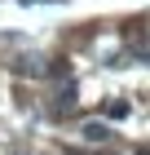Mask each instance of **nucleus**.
<instances>
[{"instance_id": "7ed1b4c3", "label": "nucleus", "mask_w": 150, "mask_h": 155, "mask_svg": "<svg viewBox=\"0 0 150 155\" xmlns=\"http://www.w3.org/2000/svg\"><path fill=\"white\" fill-rule=\"evenodd\" d=\"M71 107H75V84H66V89L58 93V115H66Z\"/></svg>"}, {"instance_id": "39448f33", "label": "nucleus", "mask_w": 150, "mask_h": 155, "mask_svg": "<svg viewBox=\"0 0 150 155\" xmlns=\"http://www.w3.org/2000/svg\"><path fill=\"white\" fill-rule=\"evenodd\" d=\"M124 115H128V102H124V97L106 102V120H124Z\"/></svg>"}, {"instance_id": "f03ea898", "label": "nucleus", "mask_w": 150, "mask_h": 155, "mask_svg": "<svg viewBox=\"0 0 150 155\" xmlns=\"http://www.w3.org/2000/svg\"><path fill=\"white\" fill-rule=\"evenodd\" d=\"M13 71H22V75H40L44 67H40V58H18V62H13Z\"/></svg>"}, {"instance_id": "20e7f679", "label": "nucleus", "mask_w": 150, "mask_h": 155, "mask_svg": "<svg viewBox=\"0 0 150 155\" xmlns=\"http://www.w3.org/2000/svg\"><path fill=\"white\" fill-rule=\"evenodd\" d=\"M128 45H132V53H137V58H150V36L132 31V40H128Z\"/></svg>"}, {"instance_id": "f257e3e1", "label": "nucleus", "mask_w": 150, "mask_h": 155, "mask_svg": "<svg viewBox=\"0 0 150 155\" xmlns=\"http://www.w3.org/2000/svg\"><path fill=\"white\" fill-rule=\"evenodd\" d=\"M106 137H110V129H106L102 120H88L84 124V142H106Z\"/></svg>"}, {"instance_id": "423d86ee", "label": "nucleus", "mask_w": 150, "mask_h": 155, "mask_svg": "<svg viewBox=\"0 0 150 155\" xmlns=\"http://www.w3.org/2000/svg\"><path fill=\"white\" fill-rule=\"evenodd\" d=\"M137 155H150V146H146V151H137Z\"/></svg>"}]
</instances>
